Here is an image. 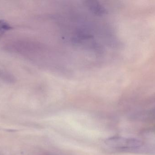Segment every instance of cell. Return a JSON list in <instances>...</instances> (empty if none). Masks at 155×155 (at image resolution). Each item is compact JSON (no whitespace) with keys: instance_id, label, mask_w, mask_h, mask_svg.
Segmentation results:
<instances>
[{"instance_id":"1","label":"cell","mask_w":155,"mask_h":155,"mask_svg":"<svg viewBox=\"0 0 155 155\" xmlns=\"http://www.w3.org/2000/svg\"><path fill=\"white\" fill-rule=\"evenodd\" d=\"M10 26L5 22L0 21V33L4 32L5 31L9 30Z\"/></svg>"}]
</instances>
